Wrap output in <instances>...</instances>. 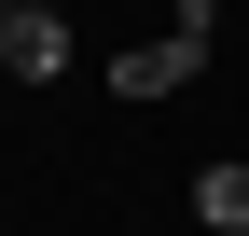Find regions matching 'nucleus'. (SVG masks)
I'll list each match as a JSON object with an SVG mask.
<instances>
[{
	"label": "nucleus",
	"instance_id": "1",
	"mask_svg": "<svg viewBox=\"0 0 249 236\" xmlns=\"http://www.w3.org/2000/svg\"><path fill=\"white\" fill-rule=\"evenodd\" d=\"M208 42H222V0H180L166 42H124V56H111V98H180V83L208 70Z\"/></svg>",
	"mask_w": 249,
	"mask_h": 236
},
{
	"label": "nucleus",
	"instance_id": "2",
	"mask_svg": "<svg viewBox=\"0 0 249 236\" xmlns=\"http://www.w3.org/2000/svg\"><path fill=\"white\" fill-rule=\"evenodd\" d=\"M0 70H14V83H55V70H70V14L14 0V14H0Z\"/></svg>",
	"mask_w": 249,
	"mask_h": 236
},
{
	"label": "nucleus",
	"instance_id": "3",
	"mask_svg": "<svg viewBox=\"0 0 249 236\" xmlns=\"http://www.w3.org/2000/svg\"><path fill=\"white\" fill-rule=\"evenodd\" d=\"M208 236H249V153H222V167H194V195H180Z\"/></svg>",
	"mask_w": 249,
	"mask_h": 236
},
{
	"label": "nucleus",
	"instance_id": "4",
	"mask_svg": "<svg viewBox=\"0 0 249 236\" xmlns=\"http://www.w3.org/2000/svg\"><path fill=\"white\" fill-rule=\"evenodd\" d=\"M42 14H70V0H42Z\"/></svg>",
	"mask_w": 249,
	"mask_h": 236
},
{
	"label": "nucleus",
	"instance_id": "5",
	"mask_svg": "<svg viewBox=\"0 0 249 236\" xmlns=\"http://www.w3.org/2000/svg\"><path fill=\"white\" fill-rule=\"evenodd\" d=\"M0 14H14V0H0Z\"/></svg>",
	"mask_w": 249,
	"mask_h": 236
}]
</instances>
